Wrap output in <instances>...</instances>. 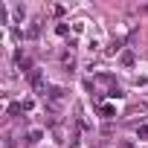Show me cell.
<instances>
[{
	"mask_svg": "<svg viewBox=\"0 0 148 148\" xmlns=\"http://www.w3.org/2000/svg\"><path fill=\"white\" fill-rule=\"evenodd\" d=\"M29 82H32L35 93H47V82H44V76H41L38 70H32V73H29Z\"/></svg>",
	"mask_w": 148,
	"mask_h": 148,
	"instance_id": "1",
	"label": "cell"
},
{
	"mask_svg": "<svg viewBox=\"0 0 148 148\" xmlns=\"http://www.w3.org/2000/svg\"><path fill=\"white\" fill-rule=\"evenodd\" d=\"M41 136H44V131H38V128H32V131H29V134L23 136V142H26V145H38V142H41Z\"/></svg>",
	"mask_w": 148,
	"mask_h": 148,
	"instance_id": "2",
	"label": "cell"
},
{
	"mask_svg": "<svg viewBox=\"0 0 148 148\" xmlns=\"http://www.w3.org/2000/svg\"><path fill=\"white\" fill-rule=\"evenodd\" d=\"M61 64H64V70L70 73L73 67H76V58H73V55H64V58H61Z\"/></svg>",
	"mask_w": 148,
	"mask_h": 148,
	"instance_id": "3",
	"label": "cell"
},
{
	"mask_svg": "<svg viewBox=\"0 0 148 148\" xmlns=\"http://www.w3.org/2000/svg\"><path fill=\"white\" fill-rule=\"evenodd\" d=\"M99 113H102V116H113V108H110V105H99Z\"/></svg>",
	"mask_w": 148,
	"mask_h": 148,
	"instance_id": "4",
	"label": "cell"
},
{
	"mask_svg": "<svg viewBox=\"0 0 148 148\" xmlns=\"http://www.w3.org/2000/svg\"><path fill=\"white\" fill-rule=\"evenodd\" d=\"M136 136L145 139V136H148V125H139V128H136Z\"/></svg>",
	"mask_w": 148,
	"mask_h": 148,
	"instance_id": "5",
	"label": "cell"
}]
</instances>
